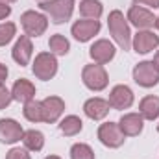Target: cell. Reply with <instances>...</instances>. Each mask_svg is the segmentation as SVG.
<instances>
[{
	"label": "cell",
	"mask_w": 159,
	"mask_h": 159,
	"mask_svg": "<svg viewBox=\"0 0 159 159\" xmlns=\"http://www.w3.org/2000/svg\"><path fill=\"white\" fill-rule=\"evenodd\" d=\"M17 35V26L13 22H4L0 24V46H6L7 43Z\"/></svg>",
	"instance_id": "484cf974"
},
{
	"label": "cell",
	"mask_w": 159,
	"mask_h": 159,
	"mask_svg": "<svg viewBox=\"0 0 159 159\" xmlns=\"http://www.w3.org/2000/svg\"><path fill=\"white\" fill-rule=\"evenodd\" d=\"M81 80L85 83L87 89L91 91H104L109 83V76L104 69V65H98V63H93V65H85L83 70H81Z\"/></svg>",
	"instance_id": "3957f363"
},
{
	"label": "cell",
	"mask_w": 159,
	"mask_h": 159,
	"mask_svg": "<svg viewBox=\"0 0 159 159\" xmlns=\"http://www.w3.org/2000/svg\"><path fill=\"white\" fill-rule=\"evenodd\" d=\"M39 2H44V0H39Z\"/></svg>",
	"instance_id": "8d00e7d4"
},
{
	"label": "cell",
	"mask_w": 159,
	"mask_h": 159,
	"mask_svg": "<svg viewBox=\"0 0 159 159\" xmlns=\"http://www.w3.org/2000/svg\"><path fill=\"white\" fill-rule=\"evenodd\" d=\"M39 7L54 24H63L70 20L74 13V0H44L39 4Z\"/></svg>",
	"instance_id": "7a4b0ae2"
},
{
	"label": "cell",
	"mask_w": 159,
	"mask_h": 159,
	"mask_svg": "<svg viewBox=\"0 0 159 159\" xmlns=\"http://www.w3.org/2000/svg\"><path fill=\"white\" fill-rule=\"evenodd\" d=\"M107 28L113 41L119 44L120 48L126 52L131 48V32H129V24L128 19L124 17V13L119 9H113L107 17Z\"/></svg>",
	"instance_id": "6da1fadb"
},
{
	"label": "cell",
	"mask_w": 159,
	"mask_h": 159,
	"mask_svg": "<svg viewBox=\"0 0 159 159\" xmlns=\"http://www.w3.org/2000/svg\"><path fill=\"white\" fill-rule=\"evenodd\" d=\"M119 126L122 129V133L126 137H135L143 131L144 128V119L139 113H126L122 115V119L119 120Z\"/></svg>",
	"instance_id": "ac0fdd59"
},
{
	"label": "cell",
	"mask_w": 159,
	"mask_h": 159,
	"mask_svg": "<svg viewBox=\"0 0 159 159\" xmlns=\"http://www.w3.org/2000/svg\"><path fill=\"white\" fill-rule=\"evenodd\" d=\"M139 115L144 120H156L159 117V96L148 94L139 104Z\"/></svg>",
	"instance_id": "d6986e66"
},
{
	"label": "cell",
	"mask_w": 159,
	"mask_h": 159,
	"mask_svg": "<svg viewBox=\"0 0 159 159\" xmlns=\"http://www.w3.org/2000/svg\"><path fill=\"white\" fill-rule=\"evenodd\" d=\"M20 24H22V30L28 37H39L48 28V17L39 11L30 9V11H24L20 15Z\"/></svg>",
	"instance_id": "5b68a950"
},
{
	"label": "cell",
	"mask_w": 159,
	"mask_h": 159,
	"mask_svg": "<svg viewBox=\"0 0 159 159\" xmlns=\"http://www.w3.org/2000/svg\"><path fill=\"white\" fill-rule=\"evenodd\" d=\"M131 46L137 54H150L159 46V35L150 30H139L131 39Z\"/></svg>",
	"instance_id": "7c38bea8"
},
{
	"label": "cell",
	"mask_w": 159,
	"mask_h": 159,
	"mask_svg": "<svg viewBox=\"0 0 159 159\" xmlns=\"http://www.w3.org/2000/svg\"><path fill=\"white\" fill-rule=\"evenodd\" d=\"M59 129H61L63 135L74 137V135H78L80 131L83 129V122L76 115H69V117H65V119L59 122Z\"/></svg>",
	"instance_id": "7402d4cb"
},
{
	"label": "cell",
	"mask_w": 159,
	"mask_h": 159,
	"mask_svg": "<svg viewBox=\"0 0 159 159\" xmlns=\"http://www.w3.org/2000/svg\"><path fill=\"white\" fill-rule=\"evenodd\" d=\"M32 70L35 74L37 80L43 81H48L57 74V59L52 52H41L35 56L34 59V65H32Z\"/></svg>",
	"instance_id": "277c9868"
},
{
	"label": "cell",
	"mask_w": 159,
	"mask_h": 159,
	"mask_svg": "<svg viewBox=\"0 0 159 159\" xmlns=\"http://www.w3.org/2000/svg\"><path fill=\"white\" fill-rule=\"evenodd\" d=\"M6 159H32V157H30L26 148H11L6 154Z\"/></svg>",
	"instance_id": "83f0119b"
},
{
	"label": "cell",
	"mask_w": 159,
	"mask_h": 159,
	"mask_svg": "<svg viewBox=\"0 0 159 159\" xmlns=\"http://www.w3.org/2000/svg\"><path fill=\"white\" fill-rule=\"evenodd\" d=\"M133 80L141 87H154L159 83V70L154 67L152 61H141L133 67Z\"/></svg>",
	"instance_id": "52a82bcc"
},
{
	"label": "cell",
	"mask_w": 159,
	"mask_h": 159,
	"mask_svg": "<svg viewBox=\"0 0 159 159\" xmlns=\"http://www.w3.org/2000/svg\"><path fill=\"white\" fill-rule=\"evenodd\" d=\"M126 19H128V22L133 24L137 30H150V28L156 26V17H154V13H152L150 9H146V7H143V6H135V4H133V6L128 9Z\"/></svg>",
	"instance_id": "ba28073f"
},
{
	"label": "cell",
	"mask_w": 159,
	"mask_h": 159,
	"mask_svg": "<svg viewBox=\"0 0 159 159\" xmlns=\"http://www.w3.org/2000/svg\"><path fill=\"white\" fill-rule=\"evenodd\" d=\"M13 2H17V0H0V4H7V6L13 4Z\"/></svg>",
	"instance_id": "d6a6232c"
},
{
	"label": "cell",
	"mask_w": 159,
	"mask_h": 159,
	"mask_svg": "<svg viewBox=\"0 0 159 159\" xmlns=\"http://www.w3.org/2000/svg\"><path fill=\"white\" fill-rule=\"evenodd\" d=\"M109 107H111V106H109L107 100L94 96V98H89V100L83 104V113H85L91 120H102V119L107 117Z\"/></svg>",
	"instance_id": "2e32d148"
},
{
	"label": "cell",
	"mask_w": 159,
	"mask_h": 159,
	"mask_svg": "<svg viewBox=\"0 0 159 159\" xmlns=\"http://www.w3.org/2000/svg\"><path fill=\"white\" fill-rule=\"evenodd\" d=\"M98 139L107 148H120L126 141V135L122 133L117 122H106V124H100L98 128Z\"/></svg>",
	"instance_id": "8992f818"
},
{
	"label": "cell",
	"mask_w": 159,
	"mask_h": 159,
	"mask_svg": "<svg viewBox=\"0 0 159 159\" xmlns=\"http://www.w3.org/2000/svg\"><path fill=\"white\" fill-rule=\"evenodd\" d=\"M11 96L15 102H20V104H28L30 100L35 98V85L26 78L17 80L11 87Z\"/></svg>",
	"instance_id": "e0dca14e"
},
{
	"label": "cell",
	"mask_w": 159,
	"mask_h": 159,
	"mask_svg": "<svg viewBox=\"0 0 159 159\" xmlns=\"http://www.w3.org/2000/svg\"><path fill=\"white\" fill-rule=\"evenodd\" d=\"M13 96H11V91H7L4 87V83H0V109H6L9 104H11Z\"/></svg>",
	"instance_id": "4316f807"
},
{
	"label": "cell",
	"mask_w": 159,
	"mask_h": 159,
	"mask_svg": "<svg viewBox=\"0 0 159 159\" xmlns=\"http://www.w3.org/2000/svg\"><path fill=\"white\" fill-rule=\"evenodd\" d=\"M135 6H148L152 9H157L159 7V0H133Z\"/></svg>",
	"instance_id": "f1b7e54d"
},
{
	"label": "cell",
	"mask_w": 159,
	"mask_h": 159,
	"mask_svg": "<svg viewBox=\"0 0 159 159\" xmlns=\"http://www.w3.org/2000/svg\"><path fill=\"white\" fill-rule=\"evenodd\" d=\"M24 119L30 122H43V109H41V102L39 100H30L28 104H24Z\"/></svg>",
	"instance_id": "cb8c5ba5"
},
{
	"label": "cell",
	"mask_w": 159,
	"mask_h": 159,
	"mask_svg": "<svg viewBox=\"0 0 159 159\" xmlns=\"http://www.w3.org/2000/svg\"><path fill=\"white\" fill-rule=\"evenodd\" d=\"M9 15H11V7H9L7 4H0V20L7 19Z\"/></svg>",
	"instance_id": "f546056e"
},
{
	"label": "cell",
	"mask_w": 159,
	"mask_h": 159,
	"mask_svg": "<svg viewBox=\"0 0 159 159\" xmlns=\"http://www.w3.org/2000/svg\"><path fill=\"white\" fill-rule=\"evenodd\" d=\"M115 44L111 43V41L107 39H98L94 41L93 44H91V48H89V56H91V59L94 61V63H98V65H106V63H109L113 57H115Z\"/></svg>",
	"instance_id": "9c48e42d"
},
{
	"label": "cell",
	"mask_w": 159,
	"mask_h": 159,
	"mask_svg": "<svg viewBox=\"0 0 159 159\" xmlns=\"http://www.w3.org/2000/svg\"><path fill=\"white\" fill-rule=\"evenodd\" d=\"M7 74H9L7 67H6L4 63H0V83H4V81L7 80Z\"/></svg>",
	"instance_id": "4dcf8cb0"
},
{
	"label": "cell",
	"mask_w": 159,
	"mask_h": 159,
	"mask_svg": "<svg viewBox=\"0 0 159 159\" xmlns=\"http://www.w3.org/2000/svg\"><path fill=\"white\" fill-rule=\"evenodd\" d=\"M152 63H154V67L159 70V50L156 52V56H154V59H152Z\"/></svg>",
	"instance_id": "1f68e13d"
},
{
	"label": "cell",
	"mask_w": 159,
	"mask_h": 159,
	"mask_svg": "<svg viewBox=\"0 0 159 159\" xmlns=\"http://www.w3.org/2000/svg\"><path fill=\"white\" fill-rule=\"evenodd\" d=\"M74 39L78 43H87L91 41L98 32H100V20H94V19H81L76 20L70 28Z\"/></svg>",
	"instance_id": "30bf717a"
},
{
	"label": "cell",
	"mask_w": 159,
	"mask_h": 159,
	"mask_svg": "<svg viewBox=\"0 0 159 159\" xmlns=\"http://www.w3.org/2000/svg\"><path fill=\"white\" fill-rule=\"evenodd\" d=\"M32 56H34V44H32L30 37H28V35H20V37L17 39V43H15L13 50H11V57H13L15 63H19L20 67H26V65L30 63Z\"/></svg>",
	"instance_id": "9a60e30c"
},
{
	"label": "cell",
	"mask_w": 159,
	"mask_h": 159,
	"mask_svg": "<svg viewBox=\"0 0 159 159\" xmlns=\"http://www.w3.org/2000/svg\"><path fill=\"white\" fill-rule=\"evenodd\" d=\"M22 144L30 152H41L44 146V135L39 129H26L22 135Z\"/></svg>",
	"instance_id": "ffe728a7"
},
{
	"label": "cell",
	"mask_w": 159,
	"mask_h": 159,
	"mask_svg": "<svg viewBox=\"0 0 159 159\" xmlns=\"http://www.w3.org/2000/svg\"><path fill=\"white\" fill-rule=\"evenodd\" d=\"M102 11H104V7H102V2H98V0H81L80 2V13L83 19L98 20L102 17Z\"/></svg>",
	"instance_id": "44dd1931"
},
{
	"label": "cell",
	"mask_w": 159,
	"mask_h": 159,
	"mask_svg": "<svg viewBox=\"0 0 159 159\" xmlns=\"http://www.w3.org/2000/svg\"><path fill=\"white\" fill-rule=\"evenodd\" d=\"M156 28L159 30V17H156Z\"/></svg>",
	"instance_id": "e575fe53"
},
{
	"label": "cell",
	"mask_w": 159,
	"mask_h": 159,
	"mask_svg": "<svg viewBox=\"0 0 159 159\" xmlns=\"http://www.w3.org/2000/svg\"><path fill=\"white\" fill-rule=\"evenodd\" d=\"M109 106L113 109H128L133 104V91L128 85H115L109 93Z\"/></svg>",
	"instance_id": "5bb4252c"
},
{
	"label": "cell",
	"mask_w": 159,
	"mask_h": 159,
	"mask_svg": "<svg viewBox=\"0 0 159 159\" xmlns=\"http://www.w3.org/2000/svg\"><path fill=\"white\" fill-rule=\"evenodd\" d=\"M41 109H43V122L54 124V122H57L59 117L63 115L65 102L59 96H46L44 100H41Z\"/></svg>",
	"instance_id": "8fae6325"
},
{
	"label": "cell",
	"mask_w": 159,
	"mask_h": 159,
	"mask_svg": "<svg viewBox=\"0 0 159 159\" xmlns=\"http://www.w3.org/2000/svg\"><path fill=\"white\" fill-rule=\"evenodd\" d=\"M157 131H159V124H157Z\"/></svg>",
	"instance_id": "d590c367"
},
{
	"label": "cell",
	"mask_w": 159,
	"mask_h": 159,
	"mask_svg": "<svg viewBox=\"0 0 159 159\" xmlns=\"http://www.w3.org/2000/svg\"><path fill=\"white\" fill-rule=\"evenodd\" d=\"M24 129L13 119H0V143L2 144H15L22 141Z\"/></svg>",
	"instance_id": "4fadbf2b"
},
{
	"label": "cell",
	"mask_w": 159,
	"mask_h": 159,
	"mask_svg": "<svg viewBox=\"0 0 159 159\" xmlns=\"http://www.w3.org/2000/svg\"><path fill=\"white\" fill-rule=\"evenodd\" d=\"M44 159H61L59 156H48V157H44Z\"/></svg>",
	"instance_id": "836d02e7"
},
{
	"label": "cell",
	"mask_w": 159,
	"mask_h": 159,
	"mask_svg": "<svg viewBox=\"0 0 159 159\" xmlns=\"http://www.w3.org/2000/svg\"><path fill=\"white\" fill-rule=\"evenodd\" d=\"M70 159H94V152L89 144L85 143H76L70 148Z\"/></svg>",
	"instance_id": "d4e9b609"
},
{
	"label": "cell",
	"mask_w": 159,
	"mask_h": 159,
	"mask_svg": "<svg viewBox=\"0 0 159 159\" xmlns=\"http://www.w3.org/2000/svg\"><path fill=\"white\" fill-rule=\"evenodd\" d=\"M48 48H50V52L54 56H67L69 50H70V43H69V39L65 35L56 34V35H52L50 41H48Z\"/></svg>",
	"instance_id": "603a6c76"
}]
</instances>
